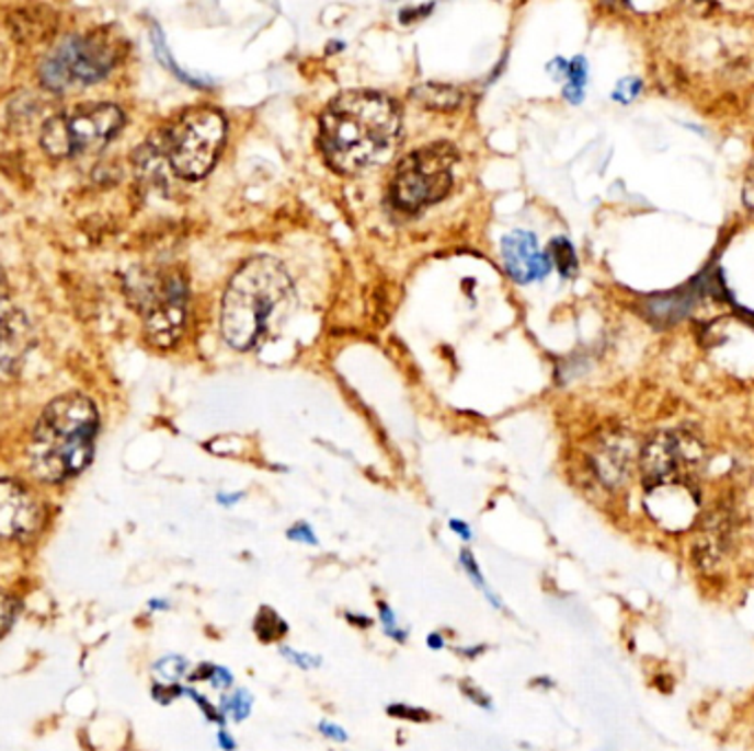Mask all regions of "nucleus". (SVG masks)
<instances>
[{"label": "nucleus", "instance_id": "9", "mask_svg": "<svg viewBox=\"0 0 754 751\" xmlns=\"http://www.w3.org/2000/svg\"><path fill=\"white\" fill-rule=\"evenodd\" d=\"M704 450L686 432H664L642 452V472L649 487L660 483H688V476L701 465Z\"/></svg>", "mask_w": 754, "mask_h": 751}, {"label": "nucleus", "instance_id": "8", "mask_svg": "<svg viewBox=\"0 0 754 751\" xmlns=\"http://www.w3.org/2000/svg\"><path fill=\"white\" fill-rule=\"evenodd\" d=\"M130 298L144 315L146 337L157 348H170L183 328L187 289L176 271L130 280Z\"/></svg>", "mask_w": 754, "mask_h": 751}, {"label": "nucleus", "instance_id": "36", "mask_svg": "<svg viewBox=\"0 0 754 751\" xmlns=\"http://www.w3.org/2000/svg\"><path fill=\"white\" fill-rule=\"evenodd\" d=\"M152 606H155V609H165L168 602H152Z\"/></svg>", "mask_w": 754, "mask_h": 751}, {"label": "nucleus", "instance_id": "25", "mask_svg": "<svg viewBox=\"0 0 754 751\" xmlns=\"http://www.w3.org/2000/svg\"><path fill=\"white\" fill-rule=\"evenodd\" d=\"M185 659H179V657H170V659H163L157 670L168 679V681H176L183 672H185Z\"/></svg>", "mask_w": 754, "mask_h": 751}, {"label": "nucleus", "instance_id": "21", "mask_svg": "<svg viewBox=\"0 0 754 751\" xmlns=\"http://www.w3.org/2000/svg\"><path fill=\"white\" fill-rule=\"evenodd\" d=\"M380 620H382V624H385V633L391 637V639H396V642H400V644H404L407 642V631H402L400 626H398V617H396V613L385 604V602H380Z\"/></svg>", "mask_w": 754, "mask_h": 751}, {"label": "nucleus", "instance_id": "28", "mask_svg": "<svg viewBox=\"0 0 754 751\" xmlns=\"http://www.w3.org/2000/svg\"><path fill=\"white\" fill-rule=\"evenodd\" d=\"M389 714L398 716V718H409V720H429L431 718V714L426 709H418V707H409V705H391Z\"/></svg>", "mask_w": 754, "mask_h": 751}, {"label": "nucleus", "instance_id": "33", "mask_svg": "<svg viewBox=\"0 0 754 751\" xmlns=\"http://www.w3.org/2000/svg\"><path fill=\"white\" fill-rule=\"evenodd\" d=\"M450 529H453L461 540H470V535H472L470 527H468L464 520H459V518H453V520H450Z\"/></svg>", "mask_w": 754, "mask_h": 751}, {"label": "nucleus", "instance_id": "3", "mask_svg": "<svg viewBox=\"0 0 754 751\" xmlns=\"http://www.w3.org/2000/svg\"><path fill=\"white\" fill-rule=\"evenodd\" d=\"M292 300V278L285 267L259 256L248 261L230 280L224 307L221 331L237 350L252 348L265 333L270 317Z\"/></svg>", "mask_w": 754, "mask_h": 751}, {"label": "nucleus", "instance_id": "34", "mask_svg": "<svg viewBox=\"0 0 754 751\" xmlns=\"http://www.w3.org/2000/svg\"><path fill=\"white\" fill-rule=\"evenodd\" d=\"M426 644H429V648H433V650H442V648H444V637H442L439 633H431V635L426 637Z\"/></svg>", "mask_w": 754, "mask_h": 751}, {"label": "nucleus", "instance_id": "6", "mask_svg": "<svg viewBox=\"0 0 754 751\" xmlns=\"http://www.w3.org/2000/svg\"><path fill=\"white\" fill-rule=\"evenodd\" d=\"M117 62L115 45L100 34L69 36L41 65V80L49 91H78L111 73Z\"/></svg>", "mask_w": 754, "mask_h": 751}, {"label": "nucleus", "instance_id": "5", "mask_svg": "<svg viewBox=\"0 0 754 751\" xmlns=\"http://www.w3.org/2000/svg\"><path fill=\"white\" fill-rule=\"evenodd\" d=\"M457 152L448 143H433L411 152L396 170L391 199L404 212H420L442 201L453 187Z\"/></svg>", "mask_w": 754, "mask_h": 751}, {"label": "nucleus", "instance_id": "4", "mask_svg": "<svg viewBox=\"0 0 754 751\" xmlns=\"http://www.w3.org/2000/svg\"><path fill=\"white\" fill-rule=\"evenodd\" d=\"M224 139L226 119L217 108L185 111L165 135L168 163L183 178H202L215 167Z\"/></svg>", "mask_w": 754, "mask_h": 751}, {"label": "nucleus", "instance_id": "22", "mask_svg": "<svg viewBox=\"0 0 754 751\" xmlns=\"http://www.w3.org/2000/svg\"><path fill=\"white\" fill-rule=\"evenodd\" d=\"M281 655H283L285 659H289L294 666L302 668V670H311V668H318V666H320V657H311V655H307V652H298V650L287 648V646L281 648Z\"/></svg>", "mask_w": 754, "mask_h": 751}, {"label": "nucleus", "instance_id": "10", "mask_svg": "<svg viewBox=\"0 0 754 751\" xmlns=\"http://www.w3.org/2000/svg\"><path fill=\"white\" fill-rule=\"evenodd\" d=\"M647 509L660 527L682 531L693 524L699 511V498L688 483H660L649 487Z\"/></svg>", "mask_w": 754, "mask_h": 751}, {"label": "nucleus", "instance_id": "23", "mask_svg": "<svg viewBox=\"0 0 754 751\" xmlns=\"http://www.w3.org/2000/svg\"><path fill=\"white\" fill-rule=\"evenodd\" d=\"M14 613H16V606H14L12 598L8 593L0 591V635L8 633V628L12 626Z\"/></svg>", "mask_w": 754, "mask_h": 751}, {"label": "nucleus", "instance_id": "24", "mask_svg": "<svg viewBox=\"0 0 754 751\" xmlns=\"http://www.w3.org/2000/svg\"><path fill=\"white\" fill-rule=\"evenodd\" d=\"M287 538L294 542H302V544H311L318 546V538L313 533V529L307 522H296L292 529H287Z\"/></svg>", "mask_w": 754, "mask_h": 751}, {"label": "nucleus", "instance_id": "11", "mask_svg": "<svg viewBox=\"0 0 754 751\" xmlns=\"http://www.w3.org/2000/svg\"><path fill=\"white\" fill-rule=\"evenodd\" d=\"M41 524L36 498L14 481H0V538H27Z\"/></svg>", "mask_w": 754, "mask_h": 751}, {"label": "nucleus", "instance_id": "7", "mask_svg": "<svg viewBox=\"0 0 754 751\" xmlns=\"http://www.w3.org/2000/svg\"><path fill=\"white\" fill-rule=\"evenodd\" d=\"M124 126V113L115 104H82L49 119L43 128V150L54 159H71L100 150Z\"/></svg>", "mask_w": 754, "mask_h": 751}, {"label": "nucleus", "instance_id": "35", "mask_svg": "<svg viewBox=\"0 0 754 751\" xmlns=\"http://www.w3.org/2000/svg\"><path fill=\"white\" fill-rule=\"evenodd\" d=\"M241 498H243V494H219V496H217V500H219L221 505H228V507L235 505V502H239Z\"/></svg>", "mask_w": 754, "mask_h": 751}, {"label": "nucleus", "instance_id": "14", "mask_svg": "<svg viewBox=\"0 0 754 751\" xmlns=\"http://www.w3.org/2000/svg\"><path fill=\"white\" fill-rule=\"evenodd\" d=\"M596 470L601 474V478L609 485H618L625 474H627V465H629V454L616 446V448H605L598 459H596Z\"/></svg>", "mask_w": 754, "mask_h": 751}, {"label": "nucleus", "instance_id": "26", "mask_svg": "<svg viewBox=\"0 0 754 751\" xmlns=\"http://www.w3.org/2000/svg\"><path fill=\"white\" fill-rule=\"evenodd\" d=\"M640 80H636V78H629V80H622L620 84H618V89H616V93H614V100H618V102H622V104H629L638 93H640Z\"/></svg>", "mask_w": 754, "mask_h": 751}, {"label": "nucleus", "instance_id": "2", "mask_svg": "<svg viewBox=\"0 0 754 751\" xmlns=\"http://www.w3.org/2000/svg\"><path fill=\"white\" fill-rule=\"evenodd\" d=\"M100 417L95 404L78 393L54 400L41 415L27 448L32 472L58 483L82 472L95 446Z\"/></svg>", "mask_w": 754, "mask_h": 751}, {"label": "nucleus", "instance_id": "18", "mask_svg": "<svg viewBox=\"0 0 754 751\" xmlns=\"http://www.w3.org/2000/svg\"><path fill=\"white\" fill-rule=\"evenodd\" d=\"M568 84H564V97L572 104H581L585 95V84H587V65L583 58H574L568 65Z\"/></svg>", "mask_w": 754, "mask_h": 751}, {"label": "nucleus", "instance_id": "13", "mask_svg": "<svg viewBox=\"0 0 754 751\" xmlns=\"http://www.w3.org/2000/svg\"><path fill=\"white\" fill-rule=\"evenodd\" d=\"M32 344L30 322L12 304L5 282L0 280V370H19Z\"/></svg>", "mask_w": 754, "mask_h": 751}, {"label": "nucleus", "instance_id": "20", "mask_svg": "<svg viewBox=\"0 0 754 751\" xmlns=\"http://www.w3.org/2000/svg\"><path fill=\"white\" fill-rule=\"evenodd\" d=\"M461 565H464V569H466V574H468V578L472 580V585L496 606V609H501L503 604L496 600V596L488 589V585H485V580H483V576H481V569H479V565H477V559H475V555H472V551L470 548H464L461 551Z\"/></svg>", "mask_w": 754, "mask_h": 751}, {"label": "nucleus", "instance_id": "12", "mask_svg": "<svg viewBox=\"0 0 754 751\" xmlns=\"http://www.w3.org/2000/svg\"><path fill=\"white\" fill-rule=\"evenodd\" d=\"M501 256L507 274L518 285L542 280L551 269L549 256L538 250V241L529 232L516 230L507 234L501 241Z\"/></svg>", "mask_w": 754, "mask_h": 751}, {"label": "nucleus", "instance_id": "16", "mask_svg": "<svg viewBox=\"0 0 754 751\" xmlns=\"http://www.w3.org/2000/svg\"><path fill=\"white\" fill-rule=\"evenodd\" d=\"M287 631H289V626L272 611V609H267V606H263L261 609V613L256 615V620H254V633L259 635V639L261 642H276V639H281L283 635H287Z\"/></svg>", "mask_w": 754, "mask_h": 751}, {"label": "nucleus", "instance_id": "29", "mask_svg": "<svg viewBox=\"0 0 754 751\" xmlns=\"http://www.w3.org/2000/svg\"><path fill=\"white\" fill-rule=\"evenodd\" d=\"M208 681H210L213 688H217V690H228V688H232V683H235L230 670H226V668H221V666H215V668H213V674H210Z\"/></svg>", "mask_w": 754, "mask_h": 751}, {"label": "nucleus", "instance_id": "1", "mask_svg": "<svg viewBox=\"0 0 754 751\" xmlns=\"http://www.w3.org/2000/svg\"><path fill=\"white\" fill-rule=\"evenodd\" d=\"M398 104L375 91H346L320 117V150L335 172L353 174L382 161L400 137Z\"/></svg>", "mask_w": 754, "mask_h": 751}, {"label": "nucleus", "instance_id": "31", "mask_svg": "<svg viewBox=\"0 0 754 751\" xmlns=\"http://www.w3.org/2000/svg\"><path fill=\"white\" fill-rule=\"evenodd\" d=\"M743 199H745V204L754 210V161H752V165H750V170H747V176H745Z\"/></svg>", "mask_w": 754, "mask_h": 751}, {"label": "nucleus", "instance_id": "17", "mask_svg": "<svg viewBox=\"0 0 754 751\" xmlns=\"http://www.w3.org/2000/svg\"><path fill=\"white\" fill-rule=\"evenodd\" d=\"M415 97L422 104H426L429 108H455L459 104V100H461V95L455 89H450V86H435V84L420 86Z\"/></svg>", "mask_w": 754, "mask_h": 751}, {"label": "nucleus", "instance_id": "30", "mask_svg": "<svg viewBox=\"0 0 754 751\" xmlns=\"http://www.w3.org/2000/svg\"><path fill=\"white\" fill-rule=\"evenodd\" d=\"M318 727H320L322 736H327V738H331V740H335V742H344V740H346V731H344L340 725H335V723L322 720Z\"/></svg>", "mask_w": 754, "mask_h": 751}, {"label": "nucleus", "instance_id": "27", "mask_svg": "<svg viewBox=\"0 0 754 751\" xmlns=\"http://www.w3.org/2000/svg\"><path fill=\"white\" fill-rule=\"evenodd\" d=\"M461 690L466 692V696L472 701V703H477L479 707H485V709H492V701H490V696L477 685V683H472V681H464L461 683Z\"/></svg>", "mask_w": 754, "mask_h": 751}, {"label": "nucleus", "instance_id": "32", "mask_svg": "<svg viewBox=\"0 0 754 751\" xmlns=\"http://www.w3.org/2000/svg\"><path fill=\"white\" fill-rule=\"evenodd\" d=\"M217 740H219V747H221L224 751H235V749H237V740H235V738L230 736V731H226L224 727L219 729Z\"/></svg>", "mask_w": 754, "mask_h": 751}, {"label": "nucleus", "instance_id": "19", "mask_svg": "<svg viewBox=\"0 0 754 751\" xmlns=\"http://www.w3.org/2000/svg\"><path fill=\"white\" fill-rule=\"evenodd\" d=\"M250 709H252V696L245 688L237 690L235 694H228L221 698V712L224 714H230L232 720L241 723L250 716Z\"/></svg>", "mask_w": 754, "mask_h": 751}, {"label": "nucleus", "instance_id": "15", "mask_svg": "<svg viewBox=\"0 0 754 751\" xmlns=\"http://www.w3.org/2000/svg\"><path fill=\"white\" fill-rule=\"evenodd\" d=\"M549 258L562 276H574L579 269V258L568 239H553L549 245Z\"/></svg>", "mask_w": 754, "mask_h": 751}]
</instances>
